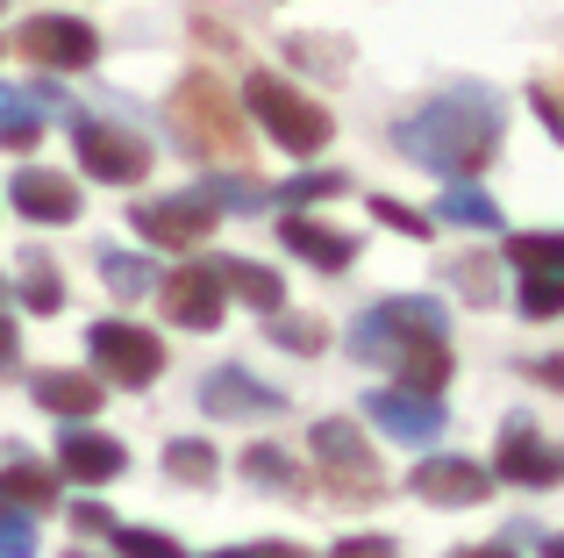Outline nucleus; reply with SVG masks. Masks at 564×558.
I'll list each match as a JSON object with an SVG mask.
<instances>
[{
	"label": "nucleus",
	"mask_w": 564,
	"mask_h": 558,
	"mask_svg": "<svg viewBox=\"0 0 564 558\" xmlns=\"http://www.w3.org/2000/svg\"><path fill=\"white\" fill-rule=\"evenodd\" d=\"M250 115H258V129L293 158H315L322 143L336 137L329 108H322L315 94H301V86H286L279 72H250Z\"/></svg>",
	"instance_id": "2"
},
{
	"label": "nucleus",
	"mask_w": 564,
	"mask_h": 558,
	"mask_svg": "<svg viewBox=\"0 0 564 558\" xmlns=\"http://www.w3.org/2000/svg\"><path fill=\"white\" fill-rule=\"evenodd\" d=\"M436 223H457V229H500V201H494V194H479V186H465V180H457L451 194L436 201Z\"/></svg>",
	"instance_id": "21"
},
{
	"label": "nucleus",
	"mask_w": 564,
	"mask_h": 558,
	"mask_svg": "<svg viewBox=\"0 0 564 558\" xmlns=\"http://www.w3.org/2000/svg\"><path fill=\"white\" fill-rule=\"evenodd\" d=\"M344 172H307V180H293L286 186V201H336V194H344Z\"/></svg>",
	"instance_id": "33"
},
{
	"label": "nucleus",
	"mask_w": 564,
	"mask_h": 558,
	"mask_svg": "<svg viewBox=\"0 0 564 558\" xmlns=\"http://www.w3.org/2000/svg\"><path fill=\"white\" fill-rule=\"evenodd\" d=\"M14 351H22V336H14V322L0 315V373H8V365H14Z\"/></svg>",
	"instance_id": "37"
},
{
	"label": "nucleus",
	"mask_w": 564,
	"mask_h": 558,
	"mask_svg": "<svg viewBox=\"0 0 564 558\" xmlns=\"http://www.w3.org/2000/svg\"><path fill=\"white\" fill-rule=\"evenodd\" d=\"M372 223H386V229H400V237H429V215H414V208H400V201H372Z\"/></svg>",
	"instance_id": "32"
},
{
	"label": "nucleus",
	"mask_w": 564,
	"mask_h": 558,
	"mask_svg": "<svg viewBox=\"0 0 564 558\" xmlns=\"http://www.w3.org/2000/svg\"><path fill=\"white\" fill-rule=\"evenodd\" d=\"M86 358L100 365V379L115 387H151L165 373V344H158L143 322H94L86 330Z\"/></svg>",
	"instance_id": "6"
},
{
	"label": "nucleus",
	"mask_w": 564,
	"mask_h": 558,
	"mask_svg": "<svg viewBox=\"0 0 564 558\" xmlns=\"http://www.w3.org/2000/svg\"><path fill=\"white\" fill-rule=\"evenodd\" d=\"M172 122H180V143L193 158H250V137H243V122H236V108H229L215 72H186L180 79Z\"/></svg>",
	"instance_id": "3"
},
{
	"label": "nucleus",
	"mask_w": 564,
	"mask_h": 558,
	"mask_svg": "<svg viewBox=\"0 0 564 558\" xmlns=\"http://www.w3.org/2000/svg\"><path fill=\"white\" fill-rule=\"evenodd\" d=\"M508 258H514L522 272H557V258H564V237H557V229H536V237H514V244H508Z\"/></svg>",
	"instance_id": "27"
},
{
	"label": "nucleus",
	"mask_w": 564,
	"mask_h": 558,
	"mask_svg": "<svg viewBox=\"0 0 564 558\" xmlns=\"http://www.w3.org/2000/svg\"><path fill=\"white\" fill-rule=\"evenodd\" d=\"M408 487H414V502H429V508H479L486 494H494V473L471 465V459H422Z\"/></svg>",
	"instance_id": "11"
},
{
	"label": "nucleus",
	"mask_w": 564,
	"mask_h": 558,
	"mask_svg": "<svg viewBox=\"0 0 564 558\" xmlns=\"http://www.w3.org/2000/svg\"><path fill=\"white\" fill-rule=\"evenodd\" d=\"M14 43H22V57L43 65V72H86L100 57V36L79 22V14H29Z\"/></svg>",
	"instance_id": "8"
},
{
	"label": "nucleus",
	"mask_w": 564,
	"mask_h": 558,
	"mask_svg": "<svg viewBox=\"0 0 564 558\" xmlns=\"http://www.w3.org/2000/svg\"><path fill=\"white\" fill-rule=\"evenodd\" d=\"M336 558H393V537H344Z\"/></svg>",
	"instance_id": "35"
},
{
	"label": "nucleus",
	"mask_w": 564,
	"mask_h": 558,
	"mask_svg": "<svg viewBox=\"0 0 564 558\" xmlns=\"http://www.w3.org/2000/svg\"><path fill=\"white\" fill-rule=\"evenodd\" d=\"M529 100H536V115H543V129H551V137H557V122H564V108H557V86H529Z\"/></svg>",
	"instance_id": "36"
},
{
	"label": "nucleus",
	"mask_w": 564,
	"mask_h": 558,
	"mask_svg": "<svg viewBox=\"0 0 564 558\" xmlns=\"http://www.w3.org/2000/svg\"><path fill=\"white\" fill-rule=\"evenodd\" d=\"M279 244L315 272H350V258H358V244L336 237L329 223H315V215H286V223H279Z\"/></svg>",
	"instance_id": "16"
},
{
	"label": "nucleus",
	"mask_w": 564,
	"mask_h": 558,
	"mask_svg": "<svg viewBox=\"0 0 564 558\" xmlns=\"http://www.w3.org/2000/svg\"><path fill=\"white\" fill-rule=\"evenodd\" d=\"M36 137H43L36 108H29L22 94H8V86H0V143H8V151H36Z\"/></svg>",
	"instance_id": "25"
},
{
	"label": "nucleus",
	"mask_w": 564,
	"mask_h": 558,
	"mask_svg": "<svg viewBox=\"0 0 564 558\" xmlns=\"http://www.w3.org/2000/svg\"><path fill=\"white\" fill-rule=\"evenodd\" d=\"M258 558H307L301 545H258Z\"/></svg>",
	"instance_id": "39"
},
{
	"label": "nucleus",
	"mask_w": 564,
	"mask_h": 558,
	"mask_svg": "<svg viewBox=\"0 0 564 558\" xmlns=\"http://www.w3.org/2000/svg\"><path fill=\"white\" fill-rule=\"evenodd\" d=\"M72 151H79V165L94 172L100 186H137L143 172H151V143H143L137 129L94 122V115H86V122L72 129Z\"/></svg>",
	"instance_id": "7"
},
{
	"label": "nucleus",
	"mask_w": 564,
	"mask_h": 558,
	"mask_svg": "<svg viewBox=\"0 0 564 558\" xmlns=\"http://www.w3.org/2000/svg\"><path fill=\"white\" fill-rule=\"evenodd\" d=\"M8 201H14V215H22V223H43V229L79 223V186H72L65 172L22 165V172H14V186H8Z\"/></svg>",
	"instance_id": "12"
},
{
	"label": "nucleus",
	"mask_w": 564,
	"mask_h": 558,
	"mask_svg": "<svg viewBox=\"0 0 564 558\" xmlns=\"http://www.w3.org/2000/svg\"><path fill=\"white\" fill-rule=\"evenodd\" d=\"M393 365H400V387H414V394L451 387V351H443V336H408Z\"/></svg>",
	"instance_id": "19"
},
{
	"label": "nucleus",
	"mask_w": 564,
	"mask_h": 558,
	"mask_svg": "<svg viewBox=\"0 0 564 558\" xmlns=\"http://www.w3.org/2000/svg\"><path fill=\"white\" fill-rule=\"evenodd\" d=\"M72 530H79V537H108V530H115V516H108L100 502H79V508H72Z\"/></svg>",
	"instance_id": "34"
},
{
	"label": "nucleus",
	"mask_w": 564,
	"mask_h": 558,
	"mask_svg": "<svg viewBox=\"0 0 564 558\" xmlns=\"http://www.w3.org/2000/svg\"><path fill=\"white\" fill-rule=\"evenodd\" d=\"M272 344H286V351H322V344H329V330H322L315 315H279V308H272Z\"/></svg>",
	"instance_id": "28"
},
{
	"label": "nucleus",
	"mask_w": 564,
	"mask_h": 558,
	"mask_svg": "<svg viewBox=\"0 0 564 558\" xmlns=\"http://www.w3.org/2000/svg\"><path fill=\"white\" fill-rule=\"evenodd\" d=\"M494 480H514V487H557V444H543L529 422H514V430L500 437Z\"/></svg>",
	"instance_id": "15"
},
{
	"label": "nucleus",
	"mask_w": 564,
	"mask_h": 558,
	"mask_svg": "<svg viewBox=\"0 0 564 558\" xmlns=\"http://www.w3.org/2000/svg\"><path fill=\"white\" fill-rule=\"evenodd\" d=\"M221 223V201L207 194V186H193V194H165V201H137L129 208V229H137L143 244H158V251H193V244H207Z\"/></svg>",
	"instance_id": "5"
},
{
	"label": "nucleus",
	"mask_w": 564,
	"mask_h": 558,
	"mask_svg": "<svg viewBox=\"0 0 564 558\" xmlns=\"http://www.w3.org/2000/svg\"><path fill=\"white\" fill-rule=\"evenodd\" d=\"M207 272H215L221 287H236V293H243L250 308H258V315H272V308H286V279H279L272 266H250V258H215Z\"/></svg>",
	"instance_id": "18"
},
{
	"label": "nucleus",
	"mask_w": 564,
	"mask_h": 558,
	"mask_svg": "<svg viewBox=\"0 0 564 558\" xmlns=\"http://www.w3.org/2000/svg\"><path fill=\"white\" fill-rule=\"evenodd\" d=\"M158 301H165V315L180 322V330H221V279L207 266H180L158 279Z\"/></svg>",
	"instance_id": "13"
},
{
	"label": "nucleus",
	"mask_w": 564,
	"mask_h": 558,
	"mask_svg": "<svg viewBox=\"0 0 564 558\" xmlns=\"http://www.w3.org/2000/svg\"><path fill=\"white\" fill-rule=\"evenodd\" d=\"M29 394H36L43 416H65V422L100 416V379L94 373H36V379H29Z\"/></svg>",
	"instance_id": "17"
},
{
	"label": "nucleus",
	"mask_w": 564,
	"mask_h": 558,
	"mask_svg": "<svg viewBox=\"0 0 564 558\" xmlns=\"http://www.w3.org/2000/svg\"><path fill=\"white\" fill-rule=\"evenodd\" d=\"M243 473H250V487H264V494H301L293 459H286V451H272V444H250L243 451Z\"/></svg>",
	"instance_id": "23"
},
{
	"label": "nucleus",
	"mask_w": 564,
	"mask_h": 558,
	"mask_svg": "<svg viewBox=\"0 0 564 558\" xmlns=\"http://www.w3.org/2000/svg\"><path fill=\"white\" fill-rule=\"evenodd\" d=\"M0 293H8V287H0Z\"/></svg>",
	"instance_id": "42"
},
{
	"label": "nucleus",
	"mask_w": 564,
	"mask_h": 558,
	"mask_svg": "<svg viewBox=\"0 0 564 558\" xmlns=\"http://www.w3.org/2000/svg\"><path fill=\"white\" fill-rule=\"evenodd\" d=\"M0 502L22 508V516H43V508H57V473L36 459H14L8 473H0Z\"/></svg>",
	"instance_id": "20"
},
{
	"label": "nucleus",
	"mask_w": 564,
	"mask_h": 558,
	"mask_svg": "<svg viewBox=\"0 0 564 558\" xmlns=\"http://www.w3.org/2000/svg\"><path fill=\"white\" fill-rule=\"evenodd\" d=\"M557 308H564V287H557V272H529V279H522V315L551 322Z\"/></svg>",
	"instance_id": "30"
},
{
	"label": "nucleus",
	"mask_w": 564,
	"mask_h": 558,
	"mask_svg": "<svg viewBox=\"0 0 564 558\" xmlns=\"http://www.w3.org/2000/svg\"><path fill=\"white\" fill-rule=\"evenodd\" d=\"M215 558H258V551H215Z\"/></svg>",
	"instance_id": "40"
},
{
	"label": "nucleus",
	"mask_w": 564,
	"mask_h": 558,
	"mask_svg": "<svg viewBox=\"0 0 564 558\" xmlns=\"http://www.w3.org/2000/svg\"><path fill=\"white\" fill-rule=\"evenodd\" d=\"M165 473L180 480V487H207V480H215V444H200V437L165 444Z\"/></svg>",
	"instance_id": "24"
},
{
	"label": "nucleus",
	"mask_w": 564,
	"mask_h": 558,
	"mask_svg": "<svg viewBox=\"0 0 564 558\" xmlns=\"http://www.w3.org/2000/svg\"><path fill=\"white\" fill-rule=\"evenodd\" d=\"M315 473H322V487L344 494V502H379L386 494L379 459H372V444H365V430L350 416L315 422Z\"/></svg>",
	"instance_id": "4"
},
{
	"label": "nucleus",
	"mask_w": 564,
	"mask_h": 558,
	"mask_svg": "<svg viewBox=\"0 0 564 558\" xmlns=\"http://www.w3.org/2000/svg\"><path fill=\"white\" fill-rule=\"evenodd\" d=\"M108 537H115V551H122V558H186L165 530H122V523H115Z\"/></svg>",
	"instance_id": "29"
},
{
	"label": "nucleus",
	"mask_w": 564,
	"mask_h": 558,
	"mask_svg": "<svg viewBox=\"0 0 564 558\" xmlns=\"http://www.w3.org/2000/svg\"><path fill=\"white\" fill-rule=\"evenodd\" d=\"M65 558H86V551H65Z\"/></svg>",
	"instance_id": "41"
},
{
	"label": "nucleus",
	"mask_w": 564,
	"mask_h": 558,
	"mask_svg": "<svg viewBox=\"0 0 564 558\" xmlns=\"http://www.w3.org/2000/svg\"><path fill=\"white\" fill-rule=\"evenodd\" d=\"M22 301L36 308V315H57V308H65V287H57V272H51V258H29L22 266Z\"/></svg>",
	"instance_id": "26"
},
{
	"label": "nucleus",
	"mask_w": 564,
	"mask_h": 558,
	"mask_svg": "<svg viewBox=\"0 0 564 558\" xmlns=\"http://www.w3.org/2000/svg\"><path fill=\"white\" fill-rule=\"evenodd\" d=\"M365 416H372V430H386L393 444H436L443 422H451L436 394H414V387H372L365 394Z\"/></svg>",
	"instance_id": "9"
},
{
	"label": "nucleus",
	"mask_w": 564,
	"mask_h": 558,
	"mask_svg": "<svg viewBox=\"0 0 564 558\" xmlns=\"http://www.w3.org/2000/svg\"><path fill=\"white\" fill-rule=\"evenodd\" d=\"M0 558H36V530L22 508H0Z\"/></svg>",
	"instance_id": "31"
},
{
	"label": "nucleus",
	"mask_w": 564,
	"mask_h": 558,
	"mask_svg": "<svg viewBox=\"0 0 564 558\" xmlns=\"http://www.w3.org/2000/svg\"><path fill=\"white\" fill-rule=\"evenodd\" d=\"M400 151L422 158L443 180H471V172H486V158L500 151V100L479 94V86H457V94L429 100L422 115L400 122Z\"/></svg>",
	"instance_id": "1"
},
{
	"label": "nucleus",
	"mask_w": 564,
	"mask_h": 558,
	"mask_svg": "<svg viewBox=\"0 0 564 558\" xmlns=\"http://www.w3.org/2000/svg\"><path fill=\"white\" fill-rule=\"evenodd\" d=\"M57 465H65V473L79 480V487H108V480H122V473H129V451L115 444V437L79 430V422H72L65 444H57Z\"/></svg>",
	"instance_id": "14"
},
{
	"label": "nucleus",
	"mask_w": 564,
	"mask_h": 558,
	"mask_svg": "<svg viewBox=\"0 0 564 558\" xmlns=\"http://www.w3.org/2000/svg\"><path fill=\"white\" fill-rule=\"evenodd\" d=\"M94 266H100V279H108L122 301H143V293L158 287V272H151V258H129V251H115V244H100L94 251Z\"/></svg>",
	"instance_id": "22"
},
{
	"label": "nucleus",
	"mask_w": 564,
	"mask_h": 558,
	"mask_svg": "<svg viewBox=\"0 0 564 558\" xmlns=\"http://www.w3.org/2000/svg\"><path fill=\"white\" fill-rule=\"evenodd\" d=\"M451 558H508V545H465V551H451Z\"/></svg>",
	"instance_id": "38"
},
{
	"label": "nucleus",
	"mask_w": 564,
	"mask_h": 558,
	"mask_svg": "<svg viewBox=\"0 0 564 558\" xmlns=\"http://www.w3.org/2000/svg\"><path fill=\"white\" fill-rule=\"evenodd\" d=\"M200 408L221 422H250V416H286V394L258 387V373H243V365H215L200 379Z\"/></svg>",
	"instance_id": "10"
}]
</instances>
